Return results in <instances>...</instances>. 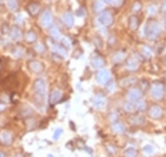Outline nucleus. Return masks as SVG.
<instances>
[{
	"mask_svg": "<svg viewBox=\"0 0 166 157\" xmlns=\"http://www.w3.org/2000/svg\"><path fill=\"white\" fill-rule=\"evenodd\" d=\"M47 86H46V81H44L43 78H37L36 81H35L33 84V91H35V95H36V99L39 103H43L44 100H46V92Z\"/></svg>",
	"mask_w": 166,
	"mask_h": 157,
	"instance_id": "1",
	"label": "nucleus"
},
{
	"mask_svg": "<svg viewBox=\"0 0 166 157\" xmlns=\"http://www.w3.org/2000/svg\"><path fill=\"white\" fill-rule=\"evenodd\" d=\"M161 35V24L158 21H148L145 27V38L154 40Z\"/></svg>",
	"mask_w": 166,
	"mask_h": 157,
	"instance_id": "2",
	"label": "nucleus"
},
{
	"mask_svg": "<svg viewBox=\"0 0 166 157\" xmlns=\"http://www.w3.org/2000/svg\"><path fill=\"white\" fill-rule=\"evenodd\" d=\"M97 22L101 25V27H111V25L114 24V15L112 13H111L110 10H103L98 14L97 17Z\"/></svg>",
	"mask_w": 166,
	"mask_h": 157,
	"instance_id": "3",
	"label": "nucleus"
},
{
	"mask_svg": "<svg viewBox=\"0 0 166 157\" xmlns=\"http://www.w3.org/2000/svg\"><path fill=\"white\" fill-rule=\"evenodd\" d=\"M165 95V86L162 82L156 81L154 84L151 85V96L155 99V100H159V99H162Z\"/></svg>",
	"mask_w": 166,
	"mask_h": 157,
	"instance_id": "4",
	"label": "nucleus"
},
{
	"mask_svg": "<svg viewBox=\"0 0 166 157\" xmlns=\"http://www.w3.org/2000/svg\"><path fill=\"white\" fill-rule=\"evenodd\" d=\"M95 81H97V84L107 86V85H108V82L111 81V72L108 71L107 68H101V70H98L97 74H95Z\"/></svg>",
	"mask_w": 166,
	"mask_h": 157,
	"instance_id": "5",
	"label": "nucleus"
},
{
	"mask_svg": "<svg viewBox=\"0 0 166 157\" xmlns=\"http://www.w3.org/2000/svg\"><path fill=\"white\" fill-rule=\"evenodd\" d=\"M126 97H127V102H133V103H136V102H139L140 99L143 97V91L140 88H132L129 92H127Z\"/></svg>",
	"mask_w": 166,
	"mask_h": 157,
	"instance_id": "6",
	"label": "nucleus"
},
{
	"mask_svg": "<svg viewBox=\"0 0 166 157\" xmlns=\"http://www.w3.org/2000/svg\"><path fill=\"white\" fill-rule=\"evenodd\" d=\"M91 65L94 67L95 70H101L105 67V60L103 59V56L98 53H93L91 54Z\"/></svg>",
	"mask_w": 166,
	"mask_h": 157,
	"instance_id": "7",
	"label": "nucleus"
},
{
	"mask_svg": "<svg viewBox=\"0 0 166 157\" xmlns=\"http://www.w3.org/2000/svg\"><path fill=\"white\" fill-rule=\"evenodd\" d=\"M53 24V14L50 10H46L44 13H42L40 15V25L42 27H50Z\"/></svg>",
	"mask_w": 166,
	"mask_h": 157,
	"instance_id": "8",
	"label": "nucleus"
},
{
	"mask_svg": "<svg viewBox=\"0 0 166 157\" xmlns=\"http://www.w3.org/2000/svg\"><path fill=\"white\" fill-rule=\"evenodd\" d=\"M148 114H149V117L154 118V120H159V118L164 115V108H162L161 106L154 104V106H151V107H149Z\"/></svg>",
	"mask_w": 166,
	"mask_h": 157,
	"instance_id": "9",
	"label": "nucleus"
},
{
	"mask_svg": "<svg viewBox=\"0 0 166 157\" xmlns=\"http://www.w3.org/2000/svg\"><path fill=\"white\" fill-rule=\"evenodd\" d=\"M61 97H62V92H61V89L54 88L53 91H51V93H50V103H51V104L58 103V102L61 100Z\"/></svg>",
	"mask_w": 166,
	"mask_h": 157,
	"instance_id": "10",
	"label": "nucleus"
},
{
	"mask_svg": "<svg viewBox=\"0 0 166 157\" xmlns=\"http://www.w3.org/2000/svg\"><path fill=\"white\" fill-rule=\"evenodd\" d=\"M49 32H50V36H51V39H61V31H60L58 25L57 24H51L49 27Z\"/></svg>",
	"mask_w": 166,
	"mask_h": 157,
	"instance_id": "11",
	"label": "nucleus"
},
{
	"mask_svg": "<svg viewBox=\"0 0 166 157\" xmlns=\"http://www.w3.org/2000/svg\"><path fill=\"white\" fill-rule=\"evenodd\" d=\"M93 106L95 108H104L105 106H107V99H105L104 96H94Z\"/></svg>",
	"mask_w": 166,
	"mask_h": 157,
	"instance_id": "12",
	"label": "nucleus"
},
{
	"mask_svg": "<svg viewBox=\"0 0 166 157\" xmlns=\"http://www.w3.org/2000/svg\"><path fill=\"white\" fill-rule=\"evenodd\" d=\"M0 140H2V143H4V145H11L12 143V133L10 131H3V132L0 133Z\"/></svg>",
	"mask_w": 166,
	"mask_h": 157,
	"instance_id": "13",
	"label": "nucleus"
},
{
	"mask_svg": "<svg viewBox=\"0 0 166 157\" xmlns=\"http://www.w3.org/2000/svg\"><path fill=\"white\" fill-rule=\"evenodd\" d=\"M62 21L64 24L66 25V27H72L73 24H75V18H73V14L71 11H66L62 14Z\"/></svg>",
	"mask_w": 166,
	"mask_h": 157,
	"instance_id": "14",
	"label": "nucleus"
},
{
	"mask_svg": "<svg viewBox=\"0 0 166 157\" xmlns=\"http://www.w3.org/2000/svg\"><path fill=\"white\" fill-rule=\"evenodd\" d=\"M27 10H28V13H29L31 15H36L37 13H39V10H40V4L37 2H31L29 4H28Z\"/></svg>",
	"mask_w": 166,
	"mask_h": 157,
	"instance_id": "15",
	"label": "nucleus"
},
{
	"mask_svg": "<svg viewBox=\"0 0 166 157\" xmlns=\"http://www.w3.org/2000/svg\"><path fill=\"white\" fill-rule=\"evenodd\" d=\"M10 38L12 40H20L21 38H22V32H21V29H20V27H12L11 29H10Z\"/></svg>",
	"mask_w": 166,
	"mask_h": 157,
	"instance_id": "16",
	"label": "nucleus"
},
{
	"mask_svg": "<svg viewBox=\"0 0 166 157\" xmlns=\"http://www.w3.org/2000/svg\"><path fill=\"white\" fill-rule=\"evenodd\" d=\"M126 68L129 71H136V70H139V61H137L134 57H130L126 61Z\"/></svg>",
	"mask_w": 166,
	"mask_h": 157,
	"instance_id": "17",
	"label": "nucleus"
},
{
	"mask_svg": "<svg viewBox=\"0 0 166 157\" xmlns=\"http://www.w3.org/2000/svg\"><path fill=\"white\" fill-rule=\"evenodd\" d=\"M29 68L33 72H42L44 67H43V64L40 61H37V60H32V61H29Z\"/></svg>",
	"mask_w": 166,
	"mask_h": 157,
	"instance_id": "18",
	"label": "nucleus"
},
{
	"mask_svg": "<svg viewBox=\"0 0 166 157\" xmlns=\"http://www.w3.org/2000/svg\"><path fill=\"white\" fill-rule=\"evenodd\" d=\"M129 27L132 31H136L139 28V18H137V15L133 14L129 17Z\"/></svg>",
	"mask_w": 166,
	"mask_h": 157,
	"instance_id": "19",
	"label": "nucleus"
},
{
	"mask_svg": "<svg viewBox=\"0 0 166 157\" xmlns=\"http://www.w3.org/2000/svg\"><path fill=\"white\" fill-rule=\"evenodd\" d=\"M112 131L116 133H123L124 132V124L119 123V121H114L112 123Z\"/></svg>",
	"mask_w": 166,
	"mask_h": 157,
	"instance_id": "20",
	"label": "nucleus"
},
{
	"mask_svg": "<svg viewBox=\"0 0 166 157\" xmlns=\"http://www.w3.org/2000/svg\"><path fill=\"white\" fill-rule=\"evenodd\" d=\"M129 121H130V124H134V125H143V124L145 123L144 117H141V115H134V117H130Z\"/></svg>",
	"mask_w": 166,
	"mask_h": 157,
	"instance_id": "21",
	"label": "nucleus"
},
{
	"mask_svg": "<svg viewBox=\"0 0 166 157\" xmlns=\"http://www.w3.org/2000/svg\"><path fill=\"white\" fill-rule=\"evenodd\" d=\"M25 40H27L28 43L36 42V34H35V31H28L27 34H25Z\"/></svg>",
	"mask_w": 166,
	"mask_h": 157,
	"instance_id": "22",
	"label": "nucleus"
},
{
	"mask_svg": "<svg viewBox=\"0 0 166 157\" xmlns=\"http://www.w3.org/2000/svg\"><path fill=\"white\" fill-rule=\"evenodd\" d=\"M123 110L126 111V113H134V111H136V104L133 103V102H126V103L123 104Z\"/></svg>",
	"mask_w": 166,
	"mask_h": 157,
	"instance_id": "23",
	"label": "nucleus"
},
{
	"mask_svg": "<svg viewBox=\"0 0 166 157\" xmlns=\"http://www.w3.org/2000/svg\"><path fill=\"white\" fill-rule=\"evenodd\" d=\"M124 57H126V53L124 52H118V53H115V56H114V61L116 64H119L124 60Z\"/></svg>",
	"mask_w": 166,
	"mask_h": 157,
	"instance_id": "24",
	"label": "nucleus"
},
{
	"mask_svg": "<svg viewBox=\"0 0 166 157\" xmlns=\"http://www.w3.org/2000/svg\"><path fill=\"white\" fill-rule=\"evenodd\" d=\"M136 81H137V79L134 78V76H129V78H124L123 81H120V85H122L123 88H126V86H129V85L134 84Z\"/></svg>",
	"mask_w": 166,
	"mask_h": 157,
	"instance_id": "25",
	"label": "nucleus"
},
{
	"mask_svg": "<svg viewBox=\"0 0 166 157\" xmlns=\"http://www.w3.org/2000/svg\"><path fill=\"white\" fill-rule=\"evenodd\" d=\"M104 6H105V3L103 2V0H97V2H94V11L101 13L104 10Z\"/></svg>",
	"mask_w": 166,
	"mask_h": 157,
	"instance_id": "26",
	"label": "nucleus"
},
{
	"mask_svg": "<svg viewBox=\"0 0 166 157\" xmlns=\"http://www.w3.org/2000/svg\"><path fill=\"white\" fill-rule=\"evenodd\" d=\"M124 157H137V150L134 147H129L124 150Z\"/></svg>",
	"mask_w": 166,
	"mask_h": 157,
	"instance_id": "27",
	"label": "nucleus"
},
{
	"mask_svg": "<svg viewBox=\"0 0 166 157\" xmlns=\"http://www.w3.org/2000/svg\"><path fill=\"white\" fill-rule=\"evenodd\" d=\"M6 4H7V7L10 8V10H15V8L18 7V0H7Z\"/></svg>",
	"mask_w": 166,
	"mask_h": 157,
	"instance_id": "28",
	"label": "nucleus"
},
{
	"mask_svg": "<svg viewBox=\"0 0 166 157\" xmlns=\"http://www.w3.org/2000/svg\"><path fill=\"white\" fill-rule=\"evenodd\" d=\"M136 110H139V111H143V110H144V108H145V102L144 100H141V99H140V100L139 102H136Z\"/></svg>",
	"mask_w": 166,
	"mask_h": 157,
	"instance_id": "29",
	"label": "nucleus"
},
{
	"mask_svg": "<svg viewBox=\"0 0 166 157\" xmlns=\"http://www.w3.org/2000/svg\"><path fill=\"white\" fill-rule=\"evenodd\" d=\"M141 52H143V54H144V57H147V59L152 56V52H151V49H149L148 46H143Z\"/></svg>",
	"mask_w": 166,
	"mask_h": 157,
	"instance_id": "30",
	"label": "nucleus"
},
{
	"mask_svg": "<svg viewBox=\"0 0 166 157\" xmlns=\"http://www.w3.org/2000/svg\"><path fill=\"white\" fill-rule=\"evenodd\" d=\"M141 7H143V6H141V3H140V2H136V3H134V4H133V8H132V13H133V14H134V15H136V13H139L140 10H141Z\"/></svg>",
	"mask_w": 166,
	"mask_h": 157,
	"instance_id": "31",
	"label": "nucleus"
},
{
	"mask_svg": "<svg viewBox=\"0 0 166 157\" xmlns=\"http://www.w3.org/2000/svg\"><path fill=\"white\" fill-rule=\"evenodd\" d=\"M60 42H61V44H64V46L66 47V49H69V47H72V43L69 39H66V38H61L60 39Z\"/></svg>",
	"mask_w": 166,
	"mask_h": 157,
	"instance_id": "32",
	"label": "nucleus"
},
{
	"mask_svg": "<svg viewBox=\"0 0 166 157\" xmlns=\"http://www.w3.org/2000/svg\"><path fill=\"white\" fill-rule=\"evenodd\" d=\"M15 57H18V59H21L22 56H24V50L21 49V47H17V49H14V52H12Z\"/></svg>",
	"mask_w": 166,
	"mask_h": 157,
	"instance_id": "33",
	"label": "nucleus"
},
{
	"mask_svg": "<svg viewBox=\"0 0 166 157\" xmlns=\"http://www.w3.org/2000/svg\"><path fill=\"white\" fill-rule=\"evenodd\" d=\"M62 135V129L61 128H57L56 131H54V135H53V139L54 140H57V139H60V136Z\"/></svg>",
	"mask_w": 166,
	"mask_h": 157,
	"instance_id": "34",
	"label": "nucleus"
},
{
	"mask_svg": "<svg viewBox=\"0 0 166 157\" xmlns=\"http://www.w3.org/2000/svg\"><path fill=\"white\" fill-rule=\"evenodd\" d=\"M76 15H78V17H85V15H86V8L85 7H79L78 11H76Z\"/></svg>",
	"mask_w": 166,
	"mask_h": 157,
	"instance_id": "35",
	"label": "nucleus"
},
{
	"mask_svg": "<svg viewBox=\"0 0 166 157\" xmlns=\"http://www.w3.org/2000/svg\"><path fill=\"white\" fill-rule=\"evenodd\" d=\"M144 153H147V154H151V153H154V147H152L151 145H145L144 146Z\"/></svg>",
	"mask_w": 166,
	"mask_h": 157,
	"instance_id": "36",
	"label": "nucleus"
},
{
	"mask_svg": "<svg viewBox=\"0 0 166 157\" xmlns=\"http://www.w3.org/2000/svg\"><path fill=\"white\" fill-rule=\"evenodd\" d=\"M111 4H112L114 7H120V6L123 4V0H111Z\"/></svg>",
	"mask_w": 166,
	"mask_h": 157,
	"instance_id": "37",
	"label": "nucleus"
},
{
	"mask_svg": "<svg viewBox=\"0 0 166 157\" xmlns=\"http://www.w3.org/2000/svg\"><path fill=\"white\" fill-rule=\"evenodd\" d=\"M35 50H36L37 53H43V52H44V46H43V43H37L36 46H35Z\"/></svg>",
	"mask_w": 166,
	"mask_h": 157,
	"instance_id": "38",
	"label": "nucleus"
},
{
	"mask_svg": "<svg viewBox=\"0 0 166 157\" xmlns=\"http://www.w3.org/2000/svg\"><path fill=\"white\" fill-rule=\"evenodd\" d=\"M107 150L111 153V154H116V149H115L114 145H111V143H110V145H107Z\"/></svg>",
	"mask_w": 166,
	"mask_h": 157,
	"instance_id": "39",
	"label": "nucleus"
},
{
	"mask_svg": "<svg viewBox=\"0 0 166 157\" xmlns=\"http://www.w3.org/2000/svg\"><path fill=\"white\" fill-rule=\"evenodd\" d=\"M156 10H158V7H156V6H151V7H148V14L149 15H154V14H156Z\"/></svg>",
	"mask_w": 166,
	"mask_h": 157,
	"instance_id": "40",
	"label": "nucleus"
},
{
	"mask_svg": "<svg viewBox=\"0 0 166 157\" xmlns=\"http://www.w3.org/2000/svg\"><path fill=\"white\" fill-rule=\"evenodd\" d=\"M107 88H108V91L110 92H114V88H115V84H114V81L111 79L110 82H108V85H107Z\"/></svg>",
	"mask_w": 166,
	"mask_h": 157,
	"instance_id": "41",
	"label": "nucleus"
},
{
	"mask_svg": "<svg viewBox=\"0 0 166 157\" xmlns=\"http://www.w3.org/2000/svg\"><path fill=\"white\" fill-rule=\"evenodd\" d=\"M134 56V59L137 60V61H143V54H139V53H134L133 54Z\"/></svg>",
	"mask_w": 166,
	"mask_h": 157,
	"instance_id": "42",
	"label": "nucleus"
},
{
	"mask_svg": "<svg viewBox=\"0 0 166 157\" xmlns=\"http://www.w3.org/2000/svg\"><path fill=\"white\" fill-rule=\"evenodd\" d=\"M161 10L164 11V13H166V2L164 3V4H162V7H161Z\"/></svg>",
	"mask_w": 166,
	"mask_h": 157,
	"instance_id": "43",
	"label": "nucleus"
},
{
	"mask_svg": "<svg viewBox=\"0 0 166 157\" xmlns=\"http://www.w3.org/2000/svg\"><path fill=\"white\" fill-rule=\"evenodd\" d=\"M0 157H7V156H6L4 152H2V150H0Z\"/></svg>",
	"mask_w": 166,
	"mask_h": 157,
	"instance_id": "44",
	"label": "nucleus"
},
{
	"mask_svg": "<svg viewBox=\"0 0 166 157\" xmlns=\"http://www.w3.org/2000/svg\"><path fill=\"white\" fill-rule=\"evenodd\" d=\"M104 3H111V0H103Z\"/></svg>",
	"mask_w": 166,
	"mask_h": 157,
	"instance_id": "45",
	"label": "nucleus"
},
{
	"mask_svg": "<svg viewBox=\"0 0 166 157\" xmlns=\"http://www.w3.org/2000/svg\"><path fill=\"white\" fill-rule=\"evenodd\" d=\"M164 61H165V64H166V56L164 57Z\"/></svg>",
	"mask_w": 166,
	"mask_h": 157,
	"instance_id": "46",
	"label": "nucleus"
},
{
	"mask_svg": "<svg viewBox=\"0 0 166 157\" xmlns=\"http://www.w3.org/2000/svg\"><path fill=\"white\" fill-rule=\"evenodd\" d=\"M47 157H54V156H53V154H49V156H47Z\"/></svg>",
	"mask_w": 166,
	"mask_h": 157,
	"instance_id": "47",
	"label": "nucleus"
},
{
	"mask_svg": "<svg viewBox=\"0 0 166 157\" xmlns=\"http://www.w3.org/2000/svg\"><path fill=\"white\" fill-rule=\"evenodd\" d=\"M165 28H166V20H165Z\"/></svg>",
	"mask_w": 166,
	"mask_h": 157,
	"instance_id": "48",
	"label": "nucleus"
},
{
	"mask_svg": "<svg viewBox=\"0 0 166 157\" xmlns=\"http://www.w3.org/2000/svg\"><path fill=\"white\" fill-rule=\"evenodd\" d=\"M0 2H3V0H0Z\"/></svg>",
	"mask_w": 166,
	"mask_h": 157,
	"instance_id": "49",
	"label": "nucleus"
},
{
	"mask_svg": "<svg viewBox=\"0 0 166 157\" xmlns=\"http://www.w3.org/2000/svg\"><path fill=\"white\" fill-rule=\"evenodd\" d=\"M165 2H166V0H165Z\"/></svg>",
	"mask_w": 166,
	"mask_h": 157,
	"instance_id": "50",
	"label": "nucleus"
}]
</instances>
